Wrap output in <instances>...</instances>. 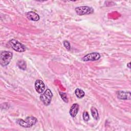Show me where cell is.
<instances>
[{
    "mask_svg": "<svg viewBox=\"0 0 131 131\" xmlns=\"http://www.w3.org/2000/svg\"><path fill=\"white\" fill-rule=\"evenodd\" d=\"M13 54L11 52L4 51L1 52L0 56V63L3 67L7 66L12 58Z\"/></svg>",
    "mask_w": 131,
    "mask_h": 131,
    "instance_id": "obj_2",
    "label": "cell"
},
{
    "mask_svg": "<svg viewBox=\"0 0 131 131\" xmlns=\"http://www.w3.org/2000/svg\"><path fill=\"white\" fill-rule=\"evenodd\" d=\"M129 64H130V63L129 62V63H127V67L129 68H130V66H129Z\"/></svg>",
    "mask_w": 131,
    "mask_h": 131,
    "instance_id": "obj_17",
    "label": "cell"
},
{
    "mask_svg": "<svg viewBox=\"0 0 131 131\" xmlns=\"http://www.w3.org/2000/svg\"><path fill=\"white\" fill-rule=\"evenodd\" d=\"M52 96L53 94L51 91L47 89L43 94L40 95V99L43 104L47 106L50 104Z\"/></svg>",
    "mask_w": 131,
    "mask_h": 131,
    "instance_id": "obj_4",
    "label": "cell"
},
{
    "mask_svg": "<svg viewBox=\"0 0 131 131\" xmlns=\"http://www.w3.org/2000/svg\"><path fill=\"white\" fill-rule=\"evenodd\" d=\"M17 67L23 70H25L27 68V64L26 62L24 60H19L17 62Z\"/></svg>",
    "mask_w": 131,
    "mask_h": 131,
    "instance_id": "obj_12",
    "label": "cell"
},
{
    "mask_svg": "<svg viewBox=\"0 0 131 131\" xmlns=\"http://www.w3.org/2000/svg\"><path fill=\"white\" fill-rule=\"evenodd\" d=\"M82 117H83V120H84L85 121H89V119H90L89 115L88 113L87 112H86V111H84V112L83 113Z\"/></svg>",
    "mask_w": 131,
    "mask_h": 131,
    "instance_id": "obj_14",
    "label": "cell"
},
{
    "mask_svg": "<svg viewBox=\"0 0 131 131\" xmlns=\"http://www.w3.org/2000/svg\"><path fill=\"white\" fill-rule=\"evenodd\" d=\"M100 57V55L97 52H93L89 53L82 57V60L84 61H95L98 60Z\"/></svg>",
    "mask_w": 131,
    "mask_h": 131,
    "instance_id": "obj_6",
    "label": "cell"
},
{
    "mask_svg": "<svg viewBox=\"0 0 131 131\" xmlns=\"http://www.w3.org/2000/svg\"><path fill=\"white\" fill-rule=\"evenodd\" d=\"M79 110V105L77 103L73 104L70 108L69 113L72 117H75L76 116Z\"/></svg>",
    "mask_w": 131,
    "mask_h": 131,
    "instance_id": "obj_10",
    "label": "cell"
},
{
    "mask_svg": "<svg viewBox=\"0 0 131 131\" xmlns=\"http://www.w3.org/2000/svg\"><path fill=\"white\" fill-rule=\"evenodd\" d=\"M9 43L11 47L15 51L18 52H24L26 51L25 46L19 42L18 40L12 39L9 41Z\"/></svg>",
    "mask_w": 131,
    "mask_h": 131,
    "instance_id": "obj_3",
    "label": "cell"
},
{
    "mask_svg": "<svg viewBox=\"0 0 131 131\" xmlns=\"http://www.w3.org/2000/svg\"><path fill=\"white\" fill-rule=\"evenodd\" d=\"M63 45L64 47L68 50H70L71 49V45L70 42L67 41V40H64L63 41Z\"/></svg>",
    "mask_w": 131,
    "mask_h": 131,
    "instance_id": "obj_16",
    "label": "cell"
},
{
    "mask_svg": "<svg viewBox=\"0 0 131 131\" xmlns=\"http://www.w3.org/2000/svg\"><path fill=\"white\" fill-rule=\"evenodd\" d=\"M75 11L78 15H83L92 14L94 12V9L89 6H80L76 7Z\"/></svg>",
    "mask_w": 131,
    "mask_h": 131,
    "instance_id": "obj_5",
    "label": "cell"
},
{
    "mask_svg": "<svg viewBox=\"0 0 131 131\" xmlns=\"http://www.w3.org/2000/svg\"><path fill=\"white\" fill-rule=\"evenodd\" d=\"M117 96L120 99L123 100H130L131 93L130 92H124L122 91H119L117 92Z\"/></svg>",
    "mask_w": 131,
    "mask_h": 131,
    "instance_id": "obj_7",
    "label": "cell"
},
{
    "mask_svg": "<svg viewBox=\"0 0 131 131\" xmlns=\"http://www.w3.org/2000/svg\"><path fill=\"white\" fill-rule=\"evenodd\" d=\"M35 89L38 93H42L45 89V85L43 82L40 80H37L35 82Z\"/></svg>",
    "mask_w": 131,
    "mask_h": 131,
    "instance_id": "obj_8",
    "label": "cell"
},
{
    "mask_svg": "<svg viewBox=\"0 0 131 131\" xmlns=\"http://www.w3.org/2000/svg\"><path fill=\"white\" fill-rule=\"evenodd\" d=\"M26 16L30 20L38 21L39 19V16L33 11H29L26 13Z\"/></svg>",
    "mask_w": 131,
    "mask_h": 131,
    "instance_id": "obj_9",
    "label": "cell"
},
{
    "mask_svg": "<svg viewBox=\"0 0 131 131\" xmlns=\"http://www.w3.org/2000/svg\"><path fill=\"white\" fill-rule=\"evenodd\" d=\"M60 93V95L61 97V98L62 99V100L66 102H68V98H67V95L66 93H62V92H59Z\"/></svg>",
    "mask_w": 131,
    "mask_h": 131,
    "instance_id": "obj_15",
    "label": "cell"
},
{
    "mask_svg": "<svg viewBox=\"0 0 131 131\" xmlns=\"http://www.w3.org/2000/svg\"><path fill=\"white\" fill-rule=\"evenodd\" d=\"M91 114L93 118L96 120L99 119V114L97 110L94 106H92L91 108Z\"/></svg>",
    "mask_w": 131,
    "mask_h": 131,
    "instance_id": "obj_11",
    "label": "cell"
},
{
    "mask_svg": "<svg viewBox=\"0 0 131 131\" xmlns=\"http://www.w3.org/2000/svg\"><path fill=\"white\" fill-rule=\"evenodd\" d=\"M16 123L21 126L28 128L30 127L35 124L37 122L36 118L33 116H28L26 118L25 120L21 119H18L16 120Z\"/></svg>",
    "mask_w": 131,
    "mask_h": 131,
    "instance_id": "obj_1",
    "label": "cell"
},
{
    "mask_svg": "<svg viewBox=\"0 0 131 131\" xmlns=\"http://www.w3.org/2000/svg\"><path fill=\"white\" fill-rule=\"evenodd\" d=\"M75 93L77 97L80 99L83 98L85 95V93L84 91L80 89H76L75 91Z\"/></svg>",
    "mask_w": 131,
    "mask_h": 131,
    "instance_id": "obj_13",
    "label": "cell"
}]
</instances>
